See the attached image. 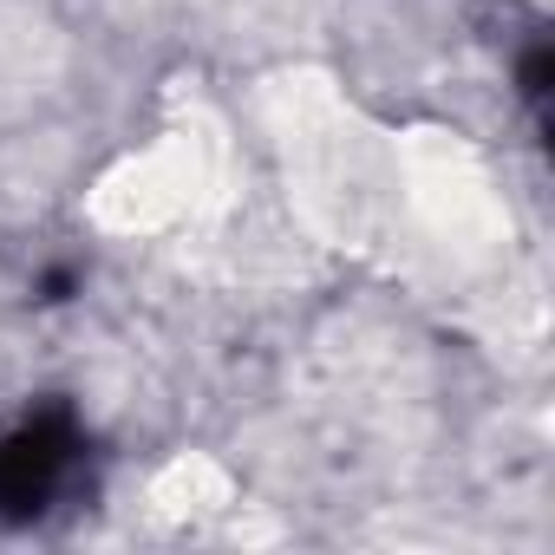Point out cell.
Masks as SVG:
<instances>
[{"label":"cell","mask_w":555,"mask_h":555,"mask_svg":"<svg viewBox=\"0 0 555 555\" xmlns=\"http://www.w3.org/2000/svg\"><path fill=\"white\" fill-rule=\"evenodd\" d=\"M66 431L60 425H14L8 438H0V503H40L53 496V483L66 477Z\"/></svg>","instance_id":"cell-1"}]
</instances>
